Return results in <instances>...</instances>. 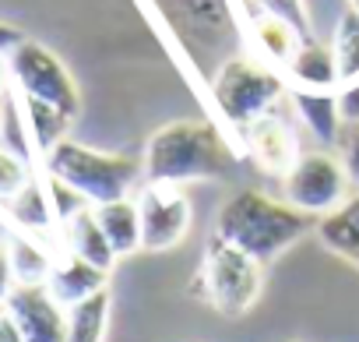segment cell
Segmentation results:
<instances>
[{"mask_svg": "<svg viewBox=\"0 0 359 342\" xmlns=\"http://www.w3.org/2000/svg\"><path fill=\"white\" fill-rule=\"evenodd\" d=\"M261 289H264V265L247 251H240L236 244L212 233L205 244L194 293L222 317H243L257 303Z\"/></svg>", "mask_w": 359, "mask_h": 342, "instance_id": "obj_4", "label": "cell"}, {"mask_svg": "<svg viewBox=\"0 0 359 342\" xmlns=\"http://www.w3.org/2000/svg\"><path fill=\"white\" fill-rule=\"evenodd\" d=\"M338 88H292L289 85V103L299 117V124L320 141V145H338L341 138V113H338Z\"/></svg>", "mask_w": 359, "mask_h": 342, "instance_id": "obj_14", "label": "cell"}, {"mask_svg": "<svg viewBox=\"0 0 359 342\" xmlns=\"http://www.w3.org/2000/svg\"><path fill=\"white\" fill-rule=\"evenodd\" d=\"M106 282H109V272H102V268L88 265L85 258L71 254L67 247H60V251H57L53 268H50V279H46L50 293H53L64 307H71V303H78V300H85V296H92V293L106 289Z\"/></svg>", "mask_w": 359, "mask_h": 342, "instance_id": "obj_13", "label": "cell"}, {"mask_svg": "<svg viewBox=\"0 0 359 342\" xmlns=\"http://www.w3.org/2000/svg\"><path fill=\"white\" fill-rule=\"evenodd\" d=\"M18 286V275H15V261H11V247L8 240H0V303L11 296V289Z\"/></svg>", "mask_w": 359, "mask_h": 342, "instance_id": "obj_25", "label": "cell"}, {"mask_svg": "<svg viewBox=\"0 0 359 342\" xmlns=\"http://www.w3.org/2000/svg\"><path fill=\"white\" fill-rule=\"evenodd\" d=\"M331 53L338 64V81H355L359 78V11L345 8L334 22L331 32Z\"/></svg>", "mask_w": 359, "mask_h": 342, "instance_id": "obj_21", "label": "cell"}, {"mask_svg": "<svg viewBox=\"0 0 359 342\" xmlns=\"http://www.w3.org/2000/svg\"><path fill=\"white\" fill-rule=\"evenodd\" d=\"M22 39H25V36H22V32H18L15 25L0 22V50H4V53H8V50H15V46L22 43Z\"/></svg>", "mask_w": 359, "mask_h": 342, "instance_id": "obj_27", "label": "cell"}, {"mask_svg": "<svg viewBox=\"0 0 359 342\" xmlns=\"http://www.w3.org/2000/svg\"><path fill=\"white\" fill-rule=\"evenodd\" d=\"M11 88H15V81H11V60H8L4 50H0V99L11 96Z\"/></svg>", "mask_w": 359, "mask_h": 342, "instance_id": "obj_28", "label": "cell"}, {"mask_svg": "<svg viewBox=\"0 0 359 342\" xmlns=\"http://www.w3.org/2000/svg\"><path fill=\"white\" fill-rule=\"evenodd\" d=\"M32 177L36 173H32L29 155H22L15 148H0V205H4L8 198H15Z\"/></svg>", "mask_w": 359, "mask_h": 342, "instance_id": "obj_22", "label": "cell"}, {"mask_svg": "<svg viewBox=\"0 0 359 342\" xmlns=\"http://www.w3.org/2000/svg\"><path fill=\"white\" fill-rule=\"evenodd\" d=\"M0 342H25V335H22L18 321L8 314V307L0 310Z\"/></svg>", "mask_w": 359, "mask_h": 342, "instance_id": "obj_26", "label": "cell"}, {"mask_svg": "<svg viewBox=\"0 0 359 342\" xmlns=\"http://www.w3.org/2000/svg\"><path fill=\"white\" fill-rule=\"evenodd\" d=\"M334 96H338V113H341V120H345V124H359V78L338 85Z\"/></svg>", "mask_w": 359, "mask_h": 342, "instance_id": "obj_24", "label": "cell"}, {"mask_svg": "<svg viewBox=\"0 0 359 342\" xmlns=\"http://www.w3.org/2000/svg\"><path fill=\"white\" fill-rule=\"evenodd\" d=\"M348 8H355V11H359V0H348Z\"/></svg>", "mask_w": 359, "mask_h": 342, "instance_id": "obj_30", "label": "cell"}, {"mask_svg": "<svg viewBox=\"0 0 359 342\" xmlns=\"http://www.w3.org/2000/svg\"><path fill=\"white\" fill-rule=\"evenodd\" d=\"M109 286L67 307V342H106L109 328Z\"/></svg>", "mask_w": 359, "mask_h": 342, "instance_id": "obj_19", "label": "cell"}, {"mask_svg": "<svg viewBox=\"0 0 359 342\" xmlns=\"http://www.w3.org/2000/svg\"><path fill=\"white\" fill-rule=\"evenodd\" d=\"M95 219L102 226V233L109 237L113 251L134 254L141 251V216H137V198H116L106 205H95Z\"/></svg>", "mask_w": 359, "mask_h": 342, "instance_id": "obj_18", "label": "cell"}, {"mask_svg": "<svg viewBox=\"0 0 359 342\" xmlns=\"http://www.w3.org/2000/svg\"><path fill=\"white\" fill-rule=\"evenodd\" d=\"M285 81L292 88H338V64L331 53V43H317V39H303L299 50L292 53V60L282 67Z\"/></svg>", "mask_w": 359, "mask_h": 342, "instance_id": "obj_15", "label": "cell"}, {"mask_svg": "<svg viewBox=\"0 0 359 342\" xmlns=\"http://www.w3.org/2000/svg\"><path fill=\"white\" fill-rule=\"evenodd\" d=\"M8 60H11V81H15L18 96L50 103V106L64 110L71 120L81 113V92H78L71 71L64 67V60L50 46H43L36 39H22L15 50H8Z\"/></svg>", "mask_w": 359, "mask_h": 342, "instance_id": "obj_6", "label": "cell"}, {"mask_svg": "<svg viewBox=\"0 0 359 342\" xmlns=\"http://www.w3.org/2000/svg\"><path fill=\"white\" fill-rule=\"evenodd\" d=\"M137 216H141V251L165 254L180 247L191 233L194 205L180 191V184H148L137 191Z\"/></svg>", "mask_w": 359, "mask_h": 342, "instance_id": "obj_8", "label": "cell"}, {"mask_svg": "<svg viewBox=\"0 0 359 342\" xmlns=\"http://www.w3.org/2000/svg\"><path fill=\"white\" fill-rule=\"evenodd\" d=\"M43 173L67 184L88 205H106V202H116V198H130L137 180H144L137 159L99 152V148H88L74 138L57 141L43 155Z\"/></svg>", "mask_w": 359, "mask_h": 342, "instance_id": "obj_3", "label": "cell"}, {"mask_svg": "<svg viewBox=\"0 0 359 342\" xmlns=\"http://www.w3.org/2000/svg\"><path fill=\"white\" fill-rule=\"evenodd\" d=\"M250 39H254V50L261 53V60H268L271 67L282 71L306 36L278 15H257V18H250Z\"/></svg>", "mask_w": 359, "mask_h": 342, "instance_id": "obj_17", "label": "cell"}, {"mask_svg": "<svg viewBox=\"0 0 359 342\" xmlns=\"http://www.w3.org/2000/svg\"><path fill=\"white\" fill-rule=\"evenodd\" d=\"M317 240L352 268H359V191L348 195L334 212L317 219Z\"/></svg>", "mask_w": 359, "mask_h": 342, "instance_id": "obj_16", "label": "cell"}, {"mask_svg": "<svg viewBox=\"0 0 359 342\" xmlns=\"http://www.w3.org/2000/svg\"><path fill=\"white\" fill-rule=\"evenodd\" d=\"M4 307L18 321L25 342H67V307L46 282H18Z\"/></svg>", "mask_w": 359, "mask_h": 342, "instance_id": "obj_9", "label": "cell"}, {"mask_svg": "<svg viewBox=\"0 0 359 342\" xmlns=\"http://www.w3.org/2000/svg\"><path fill=\"white\" fill-rule=\"evenodd\" d=\"M310 230V216L289 205L285 198L275 202L264 191H236L215 216V233L261 265L289 251L296 240H303Z\"/></svg>", "mask_w": 359, "mask_h": 342, "instance_id": "obj_2", "label": "cell"}, {"mask_svg": "<svg viewBox=\"0 0 359 342\" xmlns=\"http://www.w3.org/2000/svg\"><path fill=\"white\" fill-rule=\"evenodd\" d=\"M0 124H4V120H0Z\"/></svg>", "mask_w": 359, "mask_h": 342, "instance_id": "obj_32", "label": "cell"}, {"mask_svg": "<svg viewBox=\"0 0 359 342\" xmlns=\"http://www.w3.org/2000/svg\"><path fill=\"white\" fill-rule=\"evenodd\" d=\"M212 96H215V106L222 110L226 124H233L236 131H247L257 117L271 113L289 96V81L268 60L233 57L215 71Z\"/></svg>", "mask_w": 359, "mask_h": 342, "instance_id": "obj_5", "label": "cell"}, {"mask_svg": "<svg viewBox=\"0 0 359 342\" xmlns=\"http://www.w3.org/2000/svg\"><path fill=\"white\" fill-rule=\"evenodd\" d=\"M4 219H8V226L32 233V237H46V240H50L53 230H60V216H57L46 173H43V180L32 177L15 198L4 202Z\"/></svg>", "mask_w": 359, "mask_h": 342, "instance_id": "obj_11", "label": "cell"}, {"mask_svg": "<svg viewBox=\"0 0 359 342\" xmlns=\"http://www.w3.org/2000/svg\"><path fill=\"white\" fill-rule=\"evenodd\" d=\"M352 184H348V173L338 155L331 152H303L296 159V166L282 177V195L289 205H296L299 212L306 216H327L334 212L345 198H348Z\"/></svg>", "mask_w": 359, "mask_h": 342, "instance_id": "obj_7", "label": "cell"}, {"mask_svg": "<svg viewBox=\"0 0 359 342\" xmlns=\"http://www.w3.org/2000/svg\"><path fill=\"white\" fill-rule=\"evenodd\" d=\"M194 4V0H191ZM215 4H222V0H198V8H215Z\"/></svg>", "mask_w": 359, "mask_h": 342, "instance_id": "obj_29", "label": "cell"}, {"mask_svg": "<svg viewBox=\"0 0 359 342\" xmlns=\"http://www.w3.org/2000/svg\"><path fill=\"white\" fill-rule=\"evenodd\" d=\"M60 244H64L71 254L85 258L88 265L102 268V272H113V265H116V258H120V254L113 251L109 237L102 233L99 219H95V205H81L78 212H71V216L64 219V226H60Z\"/></svg>", "mask_w": 359, "mask_h": 342, "instance_id": "obj_12", "label": "cell"}, {"mask_svg": "<svg viewBox=\"0 0 359 342\" xmlns=\"http://www.w3.org/2000/svg\"><path fill=\"white\" fill-rule=\"evenodd\" d=\"M0 310H4V303H0Z\"/></svg>", "mask_w": 359, "mask_h": 342, "instance_id": "obj_31", "label": "cell"}, {"mask_svg": "<svg viewBox=\"0 0 359 342\" xmlns=\"http://www.w3.org/2000/svg\"><path fill=\"white\" fill-rule=\"evenodd\" d=\"M338 159L348 173L352 191H359V124H345L341 138H338Z\"/></svg>", "mask_w": 359, "mask_h": 342, "instance_id": "obj_23", "label": "cell"}, {"mask_svg": "<svg viewBox=\"0 0 359 342\" xmlns=\"http://www.w3.org/2000/svg\"><path fill=\"white\" fill-rule=\"evenodd\" d=\"M243 138H247V152L257 162V169H261V173H268V177H278V180L289 173V169L296 166V159L303 155L296 131L275 110L264 113V117H257L243 131Z\"/></svg>", "mask_w": 359, "mask_h": 342, "instance_id": "obj_10", "label": "cell"}, {"mask_svg": "<svg viewBox=\"0 0 359 342\" xmlns=\"http://www.w3.org/2000/svg\"><path fill=\"white\" fill-rule=\"evenodd\" d=\"M8 247H11V261H15L18 282H46L50 279L57 251H53V244L46 237H32V233L15 230L8 237Z\"/></svg>", "mask_w": 359, "mask_h": 342, "instance_id": "obj_20", "label": "cell"}, {"mask_svg": "<svg viewBox=\"0 0 359 342\" xmlns=\"http://www.w3.org/2000/svg\"><path fill=\"white\" fill-rule=\"evenodd\" d=\"M233 152L215 124L208 120H172L162 124L141 155V177L148 184H198L229 177Z\"/></svg>", "mask_w": 359, "mask_h": 342, "instance_id": "obj_1", "label": "cell"}]
</instances>
